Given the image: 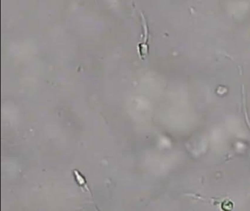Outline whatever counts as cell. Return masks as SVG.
<instances>
[{
  "label": "cell",
  "instance_id": "6da1fadb",
  "mask_svg": "<svg viewBox=\"0 0 250 211\" xmlns=\"http://www.w3.org/2000/svg\"><path fill=\"white\" fill-rule=\"evenodd\" d=\"M73 175L74 177V180L76 181L79 187L82 188V189L88 192L91 196H93L92 191H91L89 185H88L87 180L86 177H84L83 174L81 172H79L78 169H74L73 171Z\"/></svg>",
  "mask_w": 250,
  "mask_h": 211
}]
</instances>
